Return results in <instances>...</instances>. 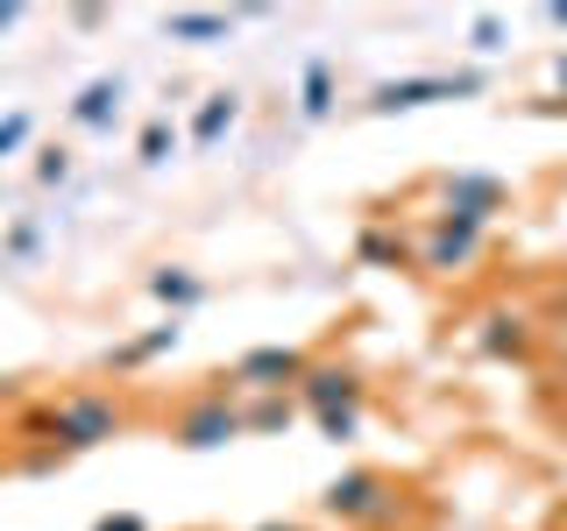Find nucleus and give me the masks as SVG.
<instances>
[{"instance_id":"f03ea898","label":"nucleus","mask_w":567,"mask_h":531,"mask_svg":"<svg viewBox=\"0 0 567 531\" xmlns=\"http://www.w3.org/2000/svg\"><path fill=\"white\" fill-rule=\"evenodd\" d=\"M398 503H404V496H398V482H390L383 468H348V475H333V482L319 489V510H327L333 524H362V531L390 524Z\"/></svg>"},{"instance_id":"6ab92c4d","label":"nucleus","mask_w":567,"mask_h":531,"mask_svg":"<svg viewBox=\"0 0 567 531\" xmlns=\"http://www.w3.org/2000/svg\"><path fill=\"white\" fill-rule=\"evenodd\" d=\"M35 142V114H22V106H14V114H0V164H8V156H22Z\"/></svg>"},{"instance_id":"7ed1b4c3","label":"nucleus","mask_w":567,"mask_h":531,"mask_svg":"<svg viewBox=\"0 0 567 531\" xmlns=\"http://www.w3.org/2000/svg\"><path fill=\"white\" fill-rule=\"evenodd\" d=\"M425 191H433V220H454V227H489L511 206L504 177H489V170H447Z\"/></svg>"},{"instance_id":"1a4fd4ad","label":"nucleus","mask_w":567,"mask_h":531,"mask_svg":"<svg viewBox=\"0 0 567 531\" xmlns=\"http://www.w3.org/2000/svg\"><path fill=\"white\" fill-rule=\"evenodd\" d=\"M177 341H185V326H177V319H164V326L135 333V341H114V347L100 354V368H106V376H135V368H150V362H164V354H177Z\"/></svg>"},{"instance_id":"393cba45","label":"nucleus","mask_w":567,"mask_h":531,"mask_svg":"<svg viewBox=\"0 0 567 531\" xmlns=\"http://www.w3.org/2000/svg\"><path fill=\"white\" fill-rule=\"evenodd\" d=\"M22 14H29V8H22V0H0V35H8L14 22H22Z\"/></svg>"},{"instance_id":"0eeeda50","label":"nucleus","mask_w":567,"mask_h":531,"mask_svg":"<svg viewBox=\"0 0 567 531\" xmlns=\"http://www.w3.org/2000/svg\"><path fill=\"white\" fill-rule=\"evenodd\" d=\"M171 439H177L185 454L235 447V439H241V404H235V389H206V397H192L185 412L171 418Z\"/></svg>"},{"instance_id":"4be33fe9","label":"nucleus","mask_w":567,"mask_h":531,"mask_svg":"<svg viewBox=\"0 0 567 531\" xmlns=\"http://www.w3.org/2000/svg\"><path fill=\"white\" fill-rule=\"evenodd\" d=\"M71 177V149H43L35 156V185H64Z\"/></svg>"},{"instance_id":"ddd939ff","label":"nucleus","mask_w":567,"mask_h":531,"mask_svg":"<svg viewBox=\"0 0 567 531\" xmlns=\"http://www.w3.org/2000/svg\"><path fill=\"white\" fill-rule=\"evenodd\" d=\"M235 121H241V93H206L199 106H192V128H185V142H192V149H213V142L235 128Z\"/></svg>"},{"instance_id":"6e6552de","label":"nucleus","mask_w":567,"mask_h":531,"mask_svg":"<svg viewBox=\"0 0 567 531\" xmlns=\"http://www.w3.org/2000/svg\"><path fill=\"white\" fill-rule=\"evenodd\" d=\"M483 235H489V227L433 220V227H425V241L412 248V262H419L425 277H461V270H475V262H483Z\"/></svg>"},{"instance_id":"39448f33","label":"nucleus","mask_w":567,"mask_h":531,"mask_svg":"<svg viewBox=\"0 0 567 531\" xmlns=\"http://www.w3.org/2000/svg\"><path fill=\"white\" fill-rule=\"evenodd\" d=\"M306 368H312V354L306 347H284V341H270V347H248V354H235V368H227V389H241V397H291L298 383H306Z\"/></svg>"},{"instance_id":"bb28decb","label":"nucleus","mask_w":567,"mask_h":531,"mask_svg":"<svg viewBox=\"0 0 567 531\" xmlns=\"http://www.w3.org/2000/svg\"><path fill=\"white\" fill-rule=\"evenodd\" d=\"M554 85H560V93H567V58H554Z\"/></svg>"},{"instance_id":"a878e982","label":"nucleus","mask_w":567,"mask_h":531,"mask_svg":"<svg viewBox=\"0 0 567 531\" xmlns=\"http://www.w3.org/2000/svg\"><path fill=\"white\" fill-rule=\"evenodd\" d=\"M248 531H306V524H284V518H270V524H248Z\"/></svg>"},{"instance_id":"423d86ee","label":"nucleus","mask_w":567,"mask_h":531,"mask_svg":"<svg viewBox=\"0 0 567 531\" xmlns=\"http://www.w3.org/2000/svg\"><path fill=\"white\" fill-rule=\"evenodd\" d=\"M291 397H298V412H312V418H327V412H362V404H369V376H362L354 362H341V354H312L306 383H298Z\"/></svg>"},{"instance_id":"412c9836","label":"nucleus","mask_w":567,"mask_h":531,"mask_svg":"<svg viewBox=\"0 0 567 531\" xmlns=\"http://www.w3.org/2000/svg\"><path fill=\"white\" fill-rule=\"evenodd\" d=\"M319 425V439H333V447H348L354 433H362V412H327V418H312Z\"/></svg>"},{"instance_id":"f3484780","label":"nucleus","mask_w":567,"mask_h":531,"mask_svg":"<svg viewBox=\"0 0 567 531\" xmlns=\"http://www.w3.org/2000/svg\"><path fill=\"white\" fill-rule=\"evenodd\" d=\"M404 256H412V248H404V235H390V227H362V235H354V262H362V270H398Z\"/></svg>"},{"instance_id":"dca6fc26","label":"nucleus","mask_w":567,"mask_h":531,"mask_svg":"<svg viewBox=\"0 0 567 531\" xmlns=\"http://www.w3.org/2000/svg\"><path fill=\"white\" fill-rule=\"evenodd\" d=\"M291 418H298V397H248L241 404V433H256V439L291 433Z\"/></svg>"},{"instance_id":"2eb2a0df","label":"nucleus","mask_w":567,"mask_h":531,"mask_svg":"<svg viewBox=\"0 0 567 531\" xmlns=\"http://www.w3.org/2000/svg\"><path fill=\"white\" fill-rule=\"evenodd\" d=\"M327 114H333V64L306 58V71H298V121H327Z\"/></svg>"},{"instance_id":"a211bd4d","label":"nucleus","mask_w":567,"mask_h":531,"mask_svg":"<svg viewBox=\"0 0 567 531\" xmlns=\"http://www.w3.org/2000/svg\"><path fill=\"white\" fill-rule=\"evenodd\" d=\"M177 142H185V135H177V121L171 114H156V121H142V135H135V164H171V156H177Z\"/></svg>"},{"instance_id":"20e7f679","label":"nucleus","mask_w":567,"mask_h":531,"mask_svg":"<svg viewBox=\"0 0 567 531\" xmlns=\"http://www.w3.org/2000/svg\"><path fill=\"white\" fill-rule=\"evenodd\" d=\"M475 93H489L483 71H425V79H383V85H369V114H419V106L475 100Z\"/></svg>"},{"instance_id":"4468645a","label":"nucleus","mask_w":567,"mask_h":531,"mask_svg":"<svg viewBox=\"0 0 567 531\" xmlns=\"http://www.w3.org/2000/svg\"><path fill=\"white\" fill-rule=\"evenodd\" d=\"M164 35L171 43H227L235 35V14H213V8H177V14H164Z\"/></svg>"},{"instance_id":"f8f14e48","label":"nucleus","mask_w":567,"mask_h":531,"mask_svg":"<svg viewBox=\"0 0 567 531\" xmlns=\"http://www.w3.org/2000/svg\"><path fill=\"white\" fill-rule=\"evenodd\" d=\"M121 93H128V85L114 79V71H106V79H85L79 85V100L64 106V121L79 135H100V128H114V114H121Z\"/></svg>"},{"instance_id":"cd10ccee","label":"nucleus","mask_w":567,"mask_h":531,"mask_svg":"<svg viewBox=\"0 0 567 531\" xmlns=\"http://www.w3.org/2000/svg\"><path fill=\"white\" fill-rule=\"evenodd\" d=\"M546 22H554V29H567V8H546Z\"/></svg>"},{"instance_id":"aec40b11","label":"nucleus","mask_w":567,"mask_h":531,"mask_svg":"<svg viewBox=\"0 0 567 531\" xmlns=\"http://www.w3.org/2000/svg\"><path fill=\"white\" fill-rule=\"evenodd\" d=\"M0 248H8V256H14V262H29V256H35V248H43V227H35V220H14V227H8V235H0Z\"/></svg>"},{"instance_id":"5701e85b","label":"nucleus","mask_w":567,"mask_h":531,"mask_svg":"<svg viewBox=\"0 0 567 531\" xmlns=\"http://www.w3.org/2000/svg\"><path fill=\"white\" fill-rule=\"evenodd\" d=\"M468 43L483 50V58H489V50H504V22H496V14H475V22H468Z\"/></svg>"},{"instance_id":"9d476101","label":"nucleus","mask_w":567,"mask_h":531,"mask_svg":"<svg viewBox=\"0 0 567 531\" xmlns=\"http://www.w3.org/2000/svg\"><path fill=\"white\" fill-rule=\"evenodd\" d=\"M475 347H483L489 362H525V354H532V319L511 312V305L483 312V319H475Z\"/></svg>"},{"instance_id":"f257e3e1","label":"nucleus","mask_w":567,"mask_h":531,"mask_svg":"<svg viewBox=\"0 0 567 531\" xmlns=\"http://www.w3.org/2000/svg\"><path fill=\"white\" fill-rule=\"evenodd\" d=\"M128 433V404L114 397V389H64L58 404H50V447L64 460L71 454H93L106 439Z\"/></svg>"},{"instance_id":"9b49d317","label":"nucleus","mask_w":567,"mask_h":531,"mask_svg":"<svg viewBox=\"0 0 567 531\" xmlns=\"http://www.w3.org/2000/svg\"><path fill=\"white\" fill-rule=\"evenodd\" d=\"M142 291H150L156 305H164V312L177 319V312H199L206 298H213V283H206L199 270H185V262H156V270H150V283H142Z\"/></svg>"},{"instance_id":"b1692460","label":"nucleus","mask_w":567,"mask_h":531,"mask_svg":"<svg viewBox=\"0 0 567 531\" xmlns=\"http://www.w3.org/2000/svg\"><path fill=\"white\" fill-rule=\"evenodd\" d=\"M93 531H150V518H135V510H106Z\"/></svg>"}]
</instances>
